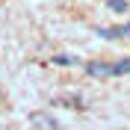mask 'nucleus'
<instances>
[{
	"instance_id": "1",
	"label": "nucleus",
	"mask_w": 130,
	"mask_h": 130,
	"mask_svg": "<svg viewBox=\"0 0 130 130\" xmlns=\"http://www.w3.org/2000/svg\"><path fill=\"white\" fill-rule=\"evenodd\" d=\"M98 32L104 39H124V36H130V24H124V27H101Z\"/></svg>"
},
{
	"instance_id": "2",
	"label": "nucleus",
	"mask_w": 130,
	"mask_h": 130,
	"mask_svg": "<svg viewBox=\"0 0 130 130\" xmlns=\"http://www.w3.org/2000/svg\"><path fill=\"white\" fill-rule=\"evenodd\" d=\"M86 71H89L92 77H112V65H106V62H89Z\"/></svg>"
},
{
	"instance_id": "3",
	"label": "nucleus",
	"mask_w": 130,
	"mask_h": 130,
	"mask_svg": "<svg viewBox=\"0 0 130 130\" xmlns=\"http://www.w3.org/2000/svg\"><path fill=\"white\" fill-rule=\"evenodd\" d=\"M118 74H130V59H121L112 65V77H118Z\"/></svg>"
},
{
	"instance_id": "4",
	"label": "nucleus",
	"mask_w": 130,
	"mask_h": 130,
	"mask_svg": "<svg viewBox=\"0 0 130 130\" xmlns=\"http://www.w3.org/2000/svg\"><path fill=\"white\" fill-rule=\"evenodd\" d=\"M53 65H80V59H74V56H53Z\"/></svg>"
},
{
	"instance_id": "5",
	"label": "nucleus",
	"mask_w": 130,
	"mask_h": 130,
	"mask_svg": "<svg viewBox=\"0 0 130 130\" xmlns=\"http://www.w3.org/2000/svg\"><path fill=\"white\" fill-rule=\"evenodd\" d=\"M124 6H127L124 0H109V9H115V12H124Z\"/></svg>"
},
{
	"instance_id": "6",
	"label": "nucleus",
	"mask_w": 130,
	"mask_h": 130,
	"mask_svg": "<svg viewBox=\"0 0 130 130\" xmlns=\"http://www.w3.org/2000/svg\"><path fill=\"white\" fill-rule=\"evenodd\" d=\"M32 121H36V124H47V127H53V121H50L47 115H32Z\"/></svg>"
}]
</instances>
